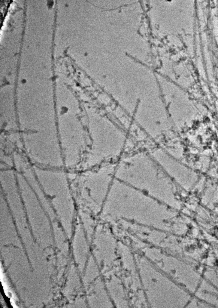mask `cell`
I'll list each match as a JSON object with an SVG mask.
<instances>
[{"label": "cell", "instance_id": "obj_1", "mask_svg": "<svg viewBox=\"0 0 218 308\" xmlns=\"http://www.w3.org/2000/svg\"><path fill=\"white\" fill-rule=\"evenodd\" d=\"M89 134L92 144L87 160L89 166L118 155L126 139L123 131L113 127L91 128Z\"/></svg>", "mask_w": 218, "mask_h": 308}, {"label": "cell", "instance_id": "obj_2", "mask_svg": "<svg viewBox=\"0 0 218 308\" xmlns=\"http://www.w3.org/2000/svg\"><path fill=\"white\" fill-rule=\"evenodd\" d=\"M114 172L113 167L106 166L90 174L86 179L84 189L88 190L90 193V203L94 194L93 202L95 212L100 210L103 202H105L112 182Z\"/></svg>", "mask_w": 218, "mask_h": 308}]
</instances>
